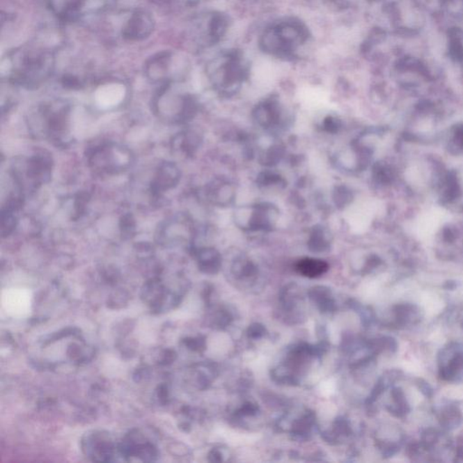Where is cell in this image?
<instances>
[{"label": "cell", "mask_w": 463, "mask_h": 463, "mask_svg": "<svg viewBox=\"0 0 463 463\" xmlns=\"http://www.w3.org/2000/svg\"><path fill=\"white\" fill-rule=\"evenodd\" d=\"M125 89L120 84H107L96 93L97 104L102 109L114 107L123 101Z\"/></svg>", "instance_id": "3"}, {"label": "cell", "mask_w": 463, "mask_h": 463, "mask_svg": "<svg viewBox=\"0 0 463 463\" xmlns=\"http://www.w3.org/2000/svg\"><path fill=\"white\" fill-rule=\"evenodd\" d=\"M328 263L317 259H304L296 265V270L304 276L315 278L328 271Z\"/></svg>", "instance_id": "4"}, {"label": "cell", "mask_w": 463, "mask_h": 463, "mask_svg": "<svg viewBox=\"0 0 463 463\" xmlns=\"http://www.w3.org/2000/svg\"><path fill=\"white\" fill-rule=\"evenodd\" d=\"M455 140L456 144L463 149V126L456 129Z\"/></svg>", "instance_id": "5"}, {"label": "cell", "mask_w": 463, "mask_h": 463, "mask_svg": "<svg viewBox=\"0 0 463 463\" xmlns=\"http://www.w3.org/2000/svg\"><path fill=\"white\" fill-rule=\"evenodd\" d=\"M310 31L304 23L287 18L263 30L259 45L262 52L277 58L293 59L299 47L310 39Z\"/></svg>", "instance_id": "1"}, {"label": "cell", "mask_w": 463, "mask_h": 463, "mask_svg": "<svg viewBox=\"0 0 463 463\" xmlns=\"http://www.w3.org/2000/svg\"><path fill=\"white\" fill-rule=\"evenodd\" d=\"M154 29V20L151 15L145 11L133 14L123 32L124 38L129 40H141L151 34Z\"/></svg>", "instance_id": "2"}]
</instances>
